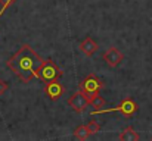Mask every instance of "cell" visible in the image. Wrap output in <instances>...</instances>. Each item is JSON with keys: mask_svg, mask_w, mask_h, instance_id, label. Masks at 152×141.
<instances>
[{"mask_svg": "<svg viewBox=\"0 0 152 141\" xmlns=\"http://www.w3.org/2000/svg\"><path fill=\"white\" fill-rule=\"evenodd\" d=\"M45 59H42L33 47L22 44L21 48L6 62V66L22 82H30L34 77H37V71Z\"/></svg>", "mask_w": 152, "mask_h": 141, "instance_id": "1", "label": "cell"}, {"mask_svg": "<svg viewBox=\"0 0 152 141\" xmlns=\"http://www.w3.org/2000/svg\"><path fill=\"white\" fill-rule=\"evenodd\" d=\"M61 75H62V71L58 68V65L52 59H46L37 71V78H40L45 84L50 81H56Z\"/></svg>", "mask_w": 152, "mask_h": 141, "instance_id": "2", "label": "cell"}, {"mask_svg": "<svg viewBox=\"0 0 152 141\" xmlns=\"http://www.w3.org/2000/svg\"><path fill=\"white\" fill-rule=\"evenodd\" d=\"M102 87H103V81L102 80H99L96 75H87L81 81V84L78 85V90L84 94L87 97V100L90 101L95 95L99 94V90Z\"/></svg>", "mask_w": 152, "mask_h": 141, "instance_id": "3", "label": "cell"}, {"mask_svg": "<svg viewBox=\"0 0 152 141\" xmlns=\"http://www.w3.org/2000/svg\"><path fill=\"white\" fill-rule=\"evenodd\" d=\"M137 110V104L133 98H124L120 104H117L115 107H111V109H99V110H93L92 115H98V113H109V112H121L124 116L130 118L136 113Z\"/></svg>", "mask_w": 152, "mask_h": 141, "instance_id": "4", "label": "cell"}, {"mask_svg": "<svg viewBox=\"0 0 152 141\" xmlns=\"http://www.w3.org/2000/svg\"><path fill=\"white\" fill-rule=\"evenodd\" d=\"M68 104H69V107H71L74 112L81 113V112H84L86 107L89 106V100H87V97H86L84 94L78 90L77 93H74L68 98Z\"/></svg>", "mask_w": 152, "mask_h": 141, "instance_id": "5", "label": "cell"}, {"mask_svg": "<svg viewBox=\"0 0 152 141\" xmlns=\"http://www.w3.org/2000/svg\"><path fill=\"white\" fill-rule=\"evenodd\" d=\"M123 59H124L123 53H121L118 48H115V47H109V48L103 53V60H105L111 68L118 66V65L121 63V60H123Z\"/></svg>", "mask_w": 152, "mask_h": 141, "instance_id": "6", "label": "cell"}, {"mask_svg": "<svg viewBox=\"0 0 152 141\" xmlns=\"http://www.w3.org/2000/svg\"><path fill=\"white\" fill-rule=\"evenodd\" d=\"M45 94L50 98V100H58L62 94H64V87L61 82L56 81H50V82H46L45 85Z\"/></svg>", "mask_w": 152, "mask_h": 141, "instance_id": "7", "label": "cell"}, {"mask_svg": "<svg viewBox=\"0 0 152 141\" xmlns=\"http://www.w3.org/2000/svg\"><path fill=\"white\" fill-rule=\"evenodd\" d=\"M98 43L92 38V37H86L81 43H80V50L86 54V56H93L96 51H98Z\"/></svg>", "mask_w": 152, "mask_h": 141, "instance_id": "8", "label": "cell"}, {"mask_svg": "<svg viewBox=\"0 0 152 141\" xmlns=\"http://www.w3.org/2000/svg\"><path fill=\"white\" fill-rule=\"evenodd\" d=\"M139 138H140V137H139V134H137L132 127L126 128V129L120 134V137H118V140L120 141H137Z\"/></svg>", "mask_w": 152, "mask_h": 141, "instance_id": "9", "label": "cell"}, {"mask_svg": "<svg viewBox=\"0 0 152 141\" xmlns=\"http://www.w3.org/2000/svg\"><path fill=\"white\" fill-rule=\"evenodd\" d=\"M74 137L77 140H87L90 137V132H89V128L87 125H80L74 129Z\"/></svg>", "mask_w": 152, "mask_h": 141, "instance_id": "10", "label": "cell"}, {"mask_svg": "<svg viewBox=\"0 0 152 141\" xmlns=\"http://www.w3.org/2000/svg\"><path fill=\"white\" fill-rule=\"evenodd\" d=\"M89 103H90V106H92L95 110H99V109H102V107H105V104H106L105 98H103L102 95H99V94H98V95H95Z\"/></svg>", "mask_w": 152, "mask_h": 141, "instance_id": "11", "label": "cell"}, {"mask_svg": "<svg viewBox=\"0 0 152 141\" xmlns=\"http://www.w3.org/2000/svg\"><path fill=\"white\" fill-rule=\"evenodd\" d=\"M87 128H89V132H90V135H93V134H98V132H99V129H101V125H99L98 122H95V121H90V122L87 124Z\"/></svg>", "mask_w": 152, "mask_h": 141, "instance_id": "12", "label": "cell"}, {"mask_svg": "<svg viewBox=\"0 0 152 141\" xmlns=\"http://www.w3.org/2000/svg\"><path fill=\"white\" fill-rule=\"evenodd\" d=\"M7 88H9V84L4 80H0V95L4 94V91H7Z\"/></svg>", "mask_w": 152, "mask_h": 141, "instance_id": "13", "label": "cell"}, {"mask_svg": "<svg viewBox=\"0 0 152 141\" xmlns=\"http://www.w3.org/2000/svg\"><path fill=\"white\" fill-rule=\"evenodd\" d=\"M13 3V0H0V4L1 6H10Z\"/></svg>", "mask_w": 152, "mask_h": 141, "instance_id": "14", "label": "cell"}]
</instances>
